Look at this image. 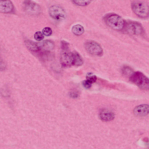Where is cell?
Here are the masks:
<instances>
[{
  "label": "cell",
  "instance_id": "obj_1",
  "mask_svg": "<svg viewBox=\"0 0 149 149\" xmlns=\"http://www.w3.org/2000/svg\"><path fill=\"white\" fill-rule=\"evenodd\" d=\"M104 20L107 25L113 30L120 31L123 29L125 22L121 17L117 14H108L104 17Z\"/></svg>",
  "mask_w": 149,
  "mask_h": 149
},
{
  "label": "cell",
  "instance_id": "obj_2",
  "mask_svg": "<svg viewBox=\"0 0 149 149\" xmlns=\"http://www.w3.org/2000/svg\"><path fill=\"white\" fill-rule=\"evenodd\" d=\"M132 10L138 17L142 18H147L149 15L148 4L144 2L134 1L131 5Z\"/></svg>",
  "mask_w": 149,
  "mask_h": 149
},
{
  "label": "cell",
  "instance_id": "obj_3",
  "mask_svg": "<svg viewBox=\"0 0 149 149\" xmlns=\"http://www.w3.org/2000/svg\"><path fill=\"white\" fill-rule=\"evenodd\" d=\"M130 81L140 88L147 90L149 88V79L143 73L136 71L132 73L130 76Z\"/></svg>",
  "mask_w": 149,
  "mask_h": 149
},
{
  "label": "cell",
  "instance_id": "obj_4",
  "mask_svg": "<svg viewBox=\"0 0 149 149\" xmlns=\"http://www.w3.org/2000/svg\"><path fill=\"white\" fill-rule=\"evenodd\" d=\"M87 52L91 55L100 56L103 55V51L101 46L97 42L93 40H88L84 44Z\"/></svg>",
  "mask_w": 149,
  "mask_h": 149
},
{
  "label": "cell",
  "instance_id": "obj_5",
  "mask_svg": "<svg viewBox=\"0 0 149 149\" xmlns=\"http://www.w3.org/2000/svg\"><path fill=\"white\" fill-rule=\"evenodd\" d=\"M127 33L133 35H140L143 32L142 25L139 22L130 21L125 23L123 29Z\"/></svg>",
  "mask_w": 149,
  "mask_h": 149
},
{
  "label": "cell",
  "instance_id": "obj_6",
  "mask_svg": "<svg viewBox=\"0 0 149 149\" xmlns=\"http://www.w3.org/2000/svg\"><path fill=\"white\" fill-rule=\"evenodd\" d=\"M49 13L52 18L57 20H63L66 17V13L64 10L57 5H54L50 7Z\"/></svg>",
  "mask_w": 149,
  "mask_h": 149
},
{
  "label": "cell",
  "instance_id": "obj_7",
  "mask_svg": "<svg viewBox=\"0 0 149 149\" xmlns=\"http://www.w3.org/2000/svg\"><path fill=\"white\" fill-rule=\"evenodd\" d=\"M60 61L63 67H69L73 65L72 52H70L69 49L62 50L60 54Z\"/></svg>",
  "mask_w": 149,
  "mask_h": 149
},
{
  "label": "cell",
  "instance_id": "obj_8",
  "mask_svg": "<svg viewBox=\"0 0 149 149\" xmlns=\"http://www.w3.org/2000/svg\"><path fill=\"white\" fill-rule=\"evenodd\" d=\"M24 8L26 11L30 14L36 15L40 12V6L36 3L31 1H25Z\"/></svg>",
  "mask_w": 149,
  "mask_h": 149
},
{
  "label": "cell",
  "instance_id": "obj_9",
  "mask_svg": "<svg viewBox=\"0 0 149 149\" xmlns=\"http://www.w3.org/2000/svg\"><path fill=\"white\" fill-rule=\"evenodd\" d=\"M149 105L146 104H141L136 106L134 109V114L138 116H144L149 113Z\"/></svg>",
  "mask_w": 149,
  "mask_h": 149
},
{
  "label": "cell",
  "instance_id": "obj_10",
  "mask_svg": "<svg viewBox=\"0 0 149 149\" xmlns=\"http://www.w3.org/2000/svg\"><path fill=\"white\" fill-rule=\"evenodd\" d=\"M14 9L13 3L10 1L0 0V12L8 13L12 12Z\"/></svg>",
  "mask_w": 149,
  "mask_h": 149
},
{
  "label": "cell",
  "instance_id": "obj_11",
  "mask_svg": "<svg viewBox=\"0 0 149 149\" xmlns=\"http://www.w3.org/2000/svg\"><path fill=\"white\" fill-rule=\"evenodd\" d=\"M100 119L102 121L109 122L113 120L115 118L114 113L111 111L102 110L99 114Z\"/></svg>",
  "mask_w": 149,
  "mask_h": 149
},
{
  "label": "cell",
  "instance_id": "obj_12",
  "mask_svg": "<svg viewBox=\"0 0 149 149\" xmlns=\"http://www.w3.org/2000/svg\"><path fill=\"white\" fill-rule=\"evenodd\" d=\"M40 51L42 50L48 52L54 49V42L51 40H47L42 41L39 44Z\"/></svg>",
  "mask_w": 149,
  "mask_h": 149
},
{
  "label": "cell",
  "instance_id": "obj_13",
  "mask_svg": "<svg viewBox=\"0 0 149 149\" xmlns=\"http://www.w3.org/2000/svg\"><path fill=\"white\" fill-rule=\"evenodd\" d=\"M25 43L27 48L31 51L34 52L40 51L39 44L37 43L30 40H26Z\"/></svg>",
  "mask_w": 149,
  "mask_h": 149
},
{
  "label": "cell",
  "instance_id": "obj_14",
  "mask_svg": "<svg viewBox=\"0 0 149 149\" xmlns=\"http://www.w3.org/2000/svg\"><path fill=\"white\" fill-rule=\"evenodd\" d=\"M73 65L79 66L83 63V60L81 55L76 51L72 52Z\"/></svg>",
  "mask_w": 149,
  "mask_h": 149
},
{
  "label": "cell",
  "instance_id": "obj_15",
  "mask_svg": "<svg viewBox=\"0 0 149 149\" xmlns=\"http://www.w3.org/2000/svg\"><path fill=\"white\" fill-rule=\"evenodd\" d=\"M72 31L75 35L80 36L83 34L84 31V27L82 25L77 24L72 26Z\"/></svg>",
  "mask_w": 149,
  "mask_h": 149
},
{
  "label": "cell",
  "instance_id": "obj_16",
  "mask_svg": "<svg viewBox=\"0 0 149 149\" xmlns=\"http://www.w3.org/2000/svg\"><path fill=\"white\" fill-rule=\"evenodd\" d=\"M72 1L74 3L77 5L80 6H86L90 4L91 1L88 0H73Z\"/></svg>",
  "mask_w": 149,
  "mask_h": 149
},
{
  "label": "cell",
  "instance_id": "obj_17",
  "mask_svg": "<svg viewBox=\"0 0 149 149\" xmlns=\"http://www.w3.org/2000/svg\"><path fill=\"white\" fill-rule=\"evenodd\" d=\"M86 80L92 84L95 82L97 79L96 76L91 72L88 73L86 76Z\"/></svg>",
  "mask_w": 149,
  "mask_h": 149
},
{
  "label": "cell",
  "instance_id": "obj_18",
  "mask_svg": "<svg viewBox=\"0 0 149 149\" xmlns=\"http://www.w3.org/2000/svg\"><path fill=\"white\" fill-rule=\"evenodd\" d=\"M35 39L37 41H40L44 38V36L42 33L38 31L35 33L34 35Z\"/></svg>",
  "mask_w": 149,
  "mask_h": 149
},
{
  "label": "cell",
  "instance_id": "obj_19",
  "mask_svg": "<svg viewBox=\"0 0 149 149\" xmlns=\"http://www.w3.org/2000/svg\"><path fill=\"white\" fill-rule=\"evenodd\" d=\"M42 33L43 35L47 36H50L52 33L51 29L49 27H45L42 30Z\"/></svg>",
  "mask_w": 149,
  "mask_h": 149
},
{
  "label": "cell",
  "instance_id": "obj_20",
  "mask_svg": "<svg viewBox=\"0 0 149 149\" xmlns=\"http://www.w3.org/2000/svg\"><path fill=\"white\" fill-rule=\"evenodd\" d=\"M69 44L66 41L62 40L61 42V47L62 50L69 49Z\"/></svg>",
  "mask_w": 149,
  "mask_h": 149
},
{
  "label": "cell",
  "instance_id": "obj_21",
  "mask_svg": "<svg viewBox=\"0 0 149 149\" xmlns=\"http://www.w3.org/2000/svg\"><path fill=\"white\" fill-rule=\"evenodd\" d=\"M92 83L90 82L86 79L82 82V85L86 89L90 88L92 86Z\"/></svg>",
  "mask_w": 149,
  "mask_h": 149
},
{
  "label": "cell",
  "instance_id": "obj_22",
  "mask_svg": "<svg viewBox=\"0 0 149 149\" xmlns=\"http://www.w3.org/2000/svg\"><path fill=\"white\" fill-rule=\"evenodd\" d=\"M70 95L71 97L73 98H76L78 97V93L77 91H73L70 92Z\"/></svg>",
  "mask_w": 149,
  "mask_h": 149
},
{
  "label": "cell",
  "instance_id": "obj_23",
  "mask_svg": "<svg viewBox=\"0 0 149 149\" xmlns=\"http://www.w3.org/2000/svg\"><path fill=\"white\" fill-rule=\"evenodd\" d=\"M131 69L130 67L127 66L125 67L123 69V72L125 74H126L128 72L129 73L131 72Z\"/></svg>",
  "mask_w": 149,
  "mask_h": 149
}]
</instances>
